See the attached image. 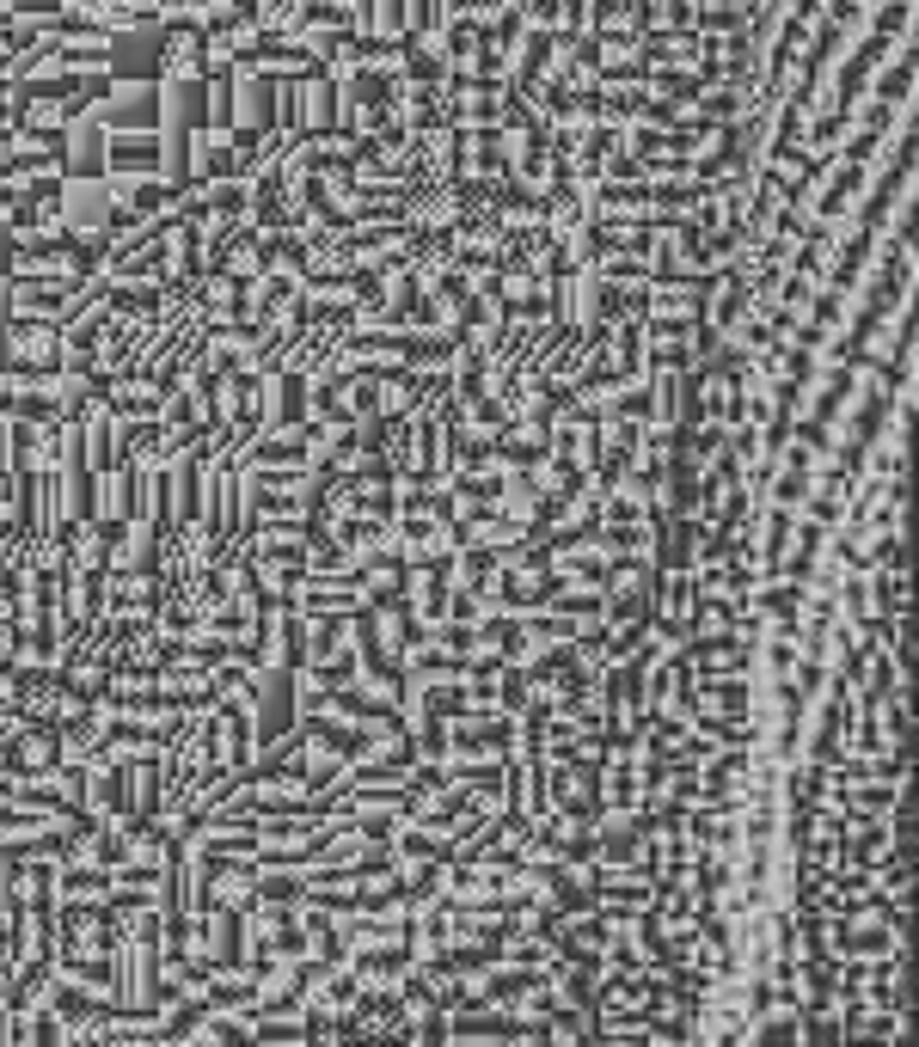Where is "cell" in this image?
I'll use <instances>...</instances> for the list:
<instances>
[{
  "instance_id": "6da1fadb",
  "label": "cell",
  "mask_w": 919,
  "mask_h": 1047,
  "mask_svg": "<svg viewBox=\"0 0 919 1047\" xmlns=\"http://www.w3.org/2000/svg\"><path fill=\"white\" fill-rule=\"evenodd\" d=\"M135 160H160V135H117L111 141V166H135Z\"/></svg>"
},
{
  "instance_id": "7a4b0ae2",
  "label": "cell",
  "mask_w": 919,
  "mask_h": 1047,
  "mask_svg": "<svg viewBox=\"0 0 919 1047\" xmlns=\"http://www.w3.org/2000/svg\"><path fill=\"white\" fill-rule=\"evenodd\" d=\"M197 172H203V178H221V172H233V154H227L221 141L197 135Z\"/></svg>"
},
{
  "instance_id": "3957f363",
  "label": "cell",
  "mask_w": 919,
  "mask_h": 1047,
  "mask_svg": "<svg viewBox=\"0 0 919 1047\" xmlns=\"http://www.w3.org/2000/svg\"><path fill=\"white\" fill-rule=\"evenodd\" d=\"M25 92H31V98H62V92H80V80H74V74H62V80H56V74H31Z\"/></svg>"
},
{
  "instance_id": "277c9868",
  "label": "cell",
  "mask_w": 919,
  "mask_h": 1047,
  "mask_svg": "<svg viewBox=\"0 0 919 1047\" xmlns=\"http://www.w3.org/2000/svg\"><path fill=\"white\" fill-rule=\"evenodd\" d=\"M129 203H135V209H172V203H178V190H166V184H141V190H129Z\"/></svg>"
}]
</instances>
